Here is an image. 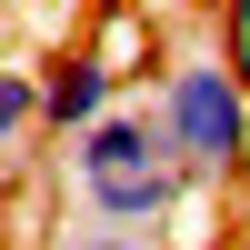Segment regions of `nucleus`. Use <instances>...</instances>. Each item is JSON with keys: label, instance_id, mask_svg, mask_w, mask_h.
<instances>
[{"label": "nucleus", "instance_id": "2", "mask_svg": "<svg viewBox=\"0 0 250 250\" xmlns=\"http://www.w3.org/2000/svg\"><path fill=\"white\" fill-rule=\"evenodd\" d=\"M160 110H170V140L200 180H240L250 170V70L230 50H170L160 60Z\"/></svg>", "mask_w": 250, "mask_h": 250}, {"label": "nucleus", "instance_id": "3", "mask_svg": "<svg viewBox=\"0 0 250 250\" xmlns=\"http://www.w3.org/2000/svg\"><path fill=\"white\" fill-rule=\"evenodd\" d=\"M120 100H130V80H120L110 60L90 50V40L50 60V140H80V130H90V120H110Z\"/></svg>", "mask_w": 250, "mask_h": 250}, {"label": "nucleus", "instance_id": "4", "mask_svg": "<svg viewBox=\"0 0 250 250\" xmlns=\"http://www.w3.org/2000/svg\"><path fill=\"white\" fill-rule=\"evenodd\" d=\"M30 250H160V230H120V220H90V210H70L60 230H40Z\"/></svg>", "mask_w": 250, "mask_h": 250}, {"label": "nucleus", "instance_id": "1", "mask_svg": "<svg viewBox=\"0 0 250 250\" xmlns=\"http://www.w3.org/2000/svg\"><path fill=\"white\" fill-rule=\"evenodd\" d=\"M60 190H70V210H90V220L160 230V220L200 190V170L180 160L160 90H130L110 120H90L80 140H60Z\"/></svg>", "mask_w": 250, "mask_h": 250}]
</instances>
